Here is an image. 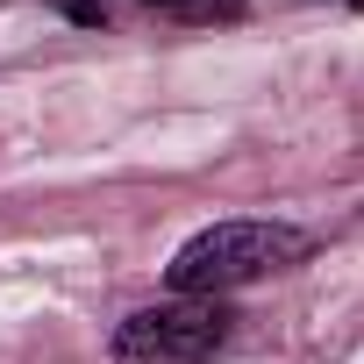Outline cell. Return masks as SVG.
I'll list each match as a JSON object with an SVG mask.
<instances>
[{
    "instance_id": "6da1fadb",
    "label": "cell",
    "mask_w": 364,
    "mask_h": 364,
    "mask_svg": "<svg viewBox=\"0 0 364 364\" xmlns=\"http://www.w3.org/2000/svg\"><path fill=\"white\" fill-rule=\"evenodd\" d=\"M300 257H307V236L286 229V222H215L171 257L164 279H171L178 300H222V293H236L250 279H272Z\"/></svg>"
},
{
    "instance_id": "7a4b0ae2",
    "label": "cell",
    "mask_w": 364,
    "mask_h": 364,
    "mask_svg": "<svg viewBox=\"0 0 364 364\" xmlns=\"http://www.w3.org/2000/svg\"><path fill=\"white\" fill-rule=\"evenodd\" d=\"M229 343L222 300H157L114 328V364H208Z\"/></svg>"
},
{
    "instance_id": "3957f363",
    "label": "cell",
    "mask_w": 364,
    "mask_h": 364,
    "mask_svg": "<svg viewBox=\"0 0 364 364\" xmlns=\"http://www.w3.org/2000/svg\"><path fill=\"white\" fill-rule=\"evenodd\" d=\"M164 8H186V0H164Z\"/></svg>"
},
{
    "instance_id": "277c9868",
    "label": "cell",
    "mask_w": 364,
    "mask_h": 364,
    "mask_svg": "<svg viewBox=\"0 0 364 364\" xmlns=\"http://www.w3.org/2000/svg\"><path fill=\"white\" fill-rule=\"evenodd\" d=\"M350 8H364V0H350Z\"/></svg>"
}]
</instances>
